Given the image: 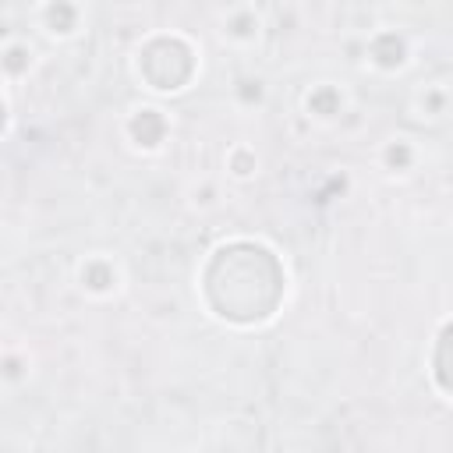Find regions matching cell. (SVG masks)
Masks as SVG:
<instances>
[{"instance_id": "6da1fadb", "label": "cell", "mask_w": 453, "mask_h": 453, "mask_svg": "<svg viewBox=\"0 0 453 453\" xmlns=\"http://www.w3.org/2000/svg\"><path fill=\"white\" fill-rule=\"evenodd\" d=\"M202 283L212 311L230 322L269 319L283 297V269L276 255L248 241L219 248L209 258Z\"/></svg>"}, {"instance_id": "7a4b0ae2", "label": "cell", "mask_w": 453, "mask_h": 453, "mask_svg": "<svg viewBox=\"0 0 453 453\" xmlns=\"http://www.w3.org/2000/svg\"><path fill=\"white\" fill-rule=\"evenodd\" d=\"M432 375H435L439 389L453 396V322H449V326L439 333V340H435V354H432Z\"/></svg>"}]
</instances>
